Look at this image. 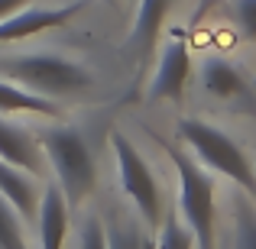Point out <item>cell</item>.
I'll use <instances>...</instances> for the list:
<instances>
[{
	"label": "cell",
	"instance_id": "cell-8",
	"mask_svg": "<svg viewBox=\"0 0 256 249\" xmlns=\"http://www.w3.org/2000/svg\"><path fill=\"white\" fill-rule=\"evenodd\" d=\"M0 159L30 172L32 178L46 175V152H42L39 136L32 130H26V126L4 120V117H0Z\"/></svg>",
	"mask_w": 256,
	"mask_h": 249
},
{
	"label": "cell",
	"instance_id": "cell-10",
	"mask_svg": "<svg viewBox=\"0 0 256 249\" xmlns=\"http://www.w3.org/2000/svg\"><path fill=\"white\" fill-rule=\"evenodd\" d=\"M175 0H140L136 6V23H133V36H130V49H136L140 62H150L152 49L159 42V32L166 26Z\"/></svg>",
	"mask_w": 256,
	"mask_h": 249
},
{
	"label": "cell",
	"instance_id": "cell-16",
	"mask_svg": "<svg viewBox=\"0 0 256 249\" xmlns=\"http://www.w3.org/2000/svg\"><path fill=\"white\" fill-rule=\"evenodd\" d=\"M0 249H30L20 227V214L13 211V204L0 194Z\"/></svg>",
	"mask_w": 256,
	"mask_h": 249
},
{
	"label": "cell",
	"instance_id": "cell-6",
	"mask_svg": "<svg viewBox=\"0 0 256 249\" xmlns=\"http://www.w3.org/2000/svg\"><path fill=\"white\" fill-rule=\"evenodd\" d=\"M188 71H192V52H188L185 39H169L159 52V68L152 75L150 87H146V100L150 104H178L188 84Z\"/></svg>",
	"mask_w": 256,
	"mask_h": 249
},
{
	"label": "cell",
	"instance_id": "cell-5",
	"mask_svg": "<svg viewBox=\"0 0 256 249\" xmlns=\"http://www.w3.org/2000/svg\"><path fill=\"white\" fill-rule=\"evenodd\" d=\"M110 149H114V162H117L120 175V188L124 194L133 201L140 220L146 227H159L162 220V194H159V181L152 175V168L146 165V159L140 156V149L126 139V133L110 130Z\"/></svg>",
	"mask_w": 256,
	"mask_h": 249
},
{
	"label": "cell",
	"instance_id": "cell-7",
	"mask_svg": "<svg viewBox=\"0 0 256 249\" xmlns=\"http://www.w3.org/2000/svg\"><path fill=\"white\" fill-rule=\"evenodd\" d=\"M84 3H62V6H23L13 16L0 19V42H20V39L39 36V32H52L68 26Z\"/></svg>",
	"mask_w": 256,
	"mask_h": 249
},
{
	"label": "cell",
	"instance_id": "cell-19",
	"mask_svg": "<svg viewBox=\"0 0 256 249\" xmlns=\"http://www.w3.org/2000/svg\"><path fill=\"white\" fill-rule=\"evenodd\" d=\"M82 249H107V233L100 217H88L82 227Z\"/></svg>",
	"mask_w": 256,
	"mask_h": 249
},
{
	"label": "cell",
	"instance_id": "cell-18",
	"mask_svg": "<svg viewBox=\"0 0 256 249\" xmlns=\"http://www.w3.org/2000/svg\"><path fill=\"white\" fill-rule=\"evenodd\" d=\"M234 16L244 39H256V0H234Z\"/></svg>",
	"mask_w": 256,
	"mask_h": 249
},
{
	"label": "cell",
	"instance_id": "cell-20",
	"mask_svg": "<svg viewBox=\"0 0 256 249\" xmlns=\"http://www.w3.org/2000/svg\"><path fill=\"white\" fill-rule=\"evenodd\" d=\"M32 0H0V19L13 16L16 10H23V6H30Z\"/></svg>",
	"mask_w": 256,
	"mask_h": 249
},
{
	"label": "cell",
	"instance_id": "cell-3",
	"mask_svg": "<svg viewBox=\"0 0 256 249\" xmlns=\"http://www.w3.org/2000/svg\"><path fill=\"white\" fill-rule=\"evenodd\" d=\"M39 143H42L46 159L56 168L62 194L72 207H78L94 191V181H98V165H94L84 133L78 126H52L39 136Z\"/></svg>",
	"mask_w": 256,
	"mask_h": 249
},
{
	"label": "cell",
	"instance_id": "cell-9",
	"mask_svg": "<svg viewBox=\"0 0 256 249\" xmlns=\"http://www.w3.org/2000/svg\"><path fill=\"white\" fill-rule=\"evenodd\" d=\"M68 214H72V204L58 185H46V191H39V211H36L39 249H62L65 246Z\"/></svg>",
	"mask_w": 256,
	"mask_h": 249
},
{
	"label": "cell",
	"instance_id": "cell-14",
	"mask_svg": "<svg viewBox=\"0 0 256 249\" xmlns=\"http://www.w3.org/2000/svg\"><path fill=\"white\" fill-rule=\"evenodd\" d=\"M201 81H204V87L220 100H240V97L250 94V84L244 81V75H240L230 62H224V58H211V62L204 65V71H201Z\"/></svg>",
	"mask_w": 256,
	"mask_h": 249
},
{
	"label": "cell",
	"instance_id": "cell-15",
	"mask_svg": "<svg viewBox=\"0 0 256 249\" xmlns=\"http://www.w3.org/2000/svg\"><path fill=\"white\" fill-rule=\"evenodd\" d=\"M162 230L156 237V249H194V233L188 230V224L182 220L178 207L169 214H162Z\"/></svg>",
	"mask_w": 256,
	"mask_h": 249
},
{
	"label": "cell",
	"instance_id": "cell-11",
	"mask_svg": "<svg viewBox=\"0 0 256 249\" xmlns=\"http://www.w3.org/2000/svg\"><path fill=\"white\" fill-rule=\"evenodd\" d=\"M0 194L13 204V211L23 214V220H36L39 211V185L32 181L30 172L10 165L0 159Z\"/></svg>",
	"mask_w": 256,
	"mask_h": 249
},
{
	"label": "cell",
	"instance_id": "cell-17",
	"mask_svg": "<svg viewBox=\"0 0 256 249\" xmlns=\"http://www.w3.org/2000/svg\"><path fill=\"white\" fill-rule=\"evenodd\" d=\"M234 237L237 249H256V207L250 201H237L234 204Z\"/></svg>",
	"mask_w": 256,
	"mask_h": 249
},
{
	"label": "cell",
	"instance_id": "cell-2",
	"mask_svg": "<svg viewBox=\"0 0 256 249\" xmlns=\"http://www.w3.org/2000/svg\"><path fill=\"white\" fill-rule=\"evenodd\" d=\"M175 130H178V139L192 149V156L198 159V162H204V168L230 178L240 191H246L250 198H256V168H253L250 159H246V152L240 149L220 126L194 120V117H185V120H178Z\"/></svg>",
	"mask_w": 256,
	"mask_h": 249
},
{
	"label": "cell",
	"instance_id": "cell-12",
	"mask_svg": "<svg viewBox=\"0 0 256 249\" xmlns=\"http://www.w3.org/2000/svg\"><path fill=\"white\" fill-rule=\"evenodd\" d=\"M0 113H39V117L62 120V110L52 97L32 94L26 87H16L13 81L0 78Z\"/></svg>",
	"mask_w": 256,
	"mask_h": 249
},
{
	"label": "cell",
	"instance_id": "cell-13",
	"mask_svg": "<svg viewBox=\"0 0 256 249\" xmlns=\"http://www.w3.org/2000/svg\"><path fill=\"white\" fill-rule=\"evenodd\" d=\"M104 233H107V249H156V237L143 220L110 214L104 224Z\"/></svg>",
	"mask_w": 256,
	"mask_h": 249
},
{
	"label": "cell",
	"instance_id": "cell-1",
	"mask_svg": "<svg viewBox=\"0 0 256 249\" xmlns=\"http://www.w3.org/2000/svg\"><path fill=\"white\" fill-rule=\"evenodd\" d=\"M0 78L23 84L26 91L42 97H72L91 91L94 75L75 58L58 52H23V55H0Z\"/></svg>",
	"mask_w": 256,
	"mask_h": 249
},
{
	"label": "cell",
	"instance_id": "cell-21",
	"mask_svg": "<svg viewBox=\"0 0 256 249\" xmlns=\"http://www.w3.org/2000/svg\"><path fill=\"white\" fill-rule=\"evenodd\" d=\"M253 84H256V81H253Z\"/></svg>",
	"mask_w": 256,
	"mask_h": 249
},
{
	"label": "cell",
	"instance_id": "cell-4",
	"mask_svg": "<svg viewBox=\"0 0 256 249\" xmlns=\"http://www.w3.org/2000/svg\"><path fill=\"white\" fill-rule=\"evenodd\" d=\"M162 152L175 165V178H178V214L188 224V230L194 233V246L198 249H214V181L204 168L198 165V159H192L188 152L175 149V146L162 143Z\"/></svg>",
	"mask_w": 256,
	"mask_h": 249
}]
</instances>
